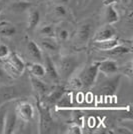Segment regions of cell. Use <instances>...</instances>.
Here are the masks:
<instances>
[{
    "label": "cell",
    "mask_w": 133,
    "mask_h": 134,
    "mask_svg": "<svg viewBox=\"0 0 133 134\" xmlns=\"http://www.w3.org/2000/svg\"><path fill=\"white\" fill-rule=\"evenodd\" d=\"M36 106L39 113V133H51L54 127V121L51 116L49 106L40 101V99H37L36 101Z\"/></svg>",
    "instance_id": "obj_1"
},
{
    "label": "cell",
    "mask_w": 133,
    "mask_h": 134,
    "mask_svg": "<svg viewBox=\"0 0 133 134\" xmlns=\"http://www.w3.org/2000/svg\"><path fill=\"white\" fill-rule=\"evenodd\" d=\"M79 65V60L76 56L73 55H65L62 56L56 65L57 71L59 74L60 79L69 78L75 70L77 69Z\"/></svg>",
    "instance_id": "obj_2"
},
{
    "label": "cell",
    "mask_w": 133,
    "mask_h": 134,
    "mask_svg": "<svg viewBox=\"0 0 133 134\" xmlns=\"http://www.w3.org/2000/svg\"><path fill=\"white\" fill-rule=\"evenodd\" d=\"M98 61H95L91 64L83 68L81 72L77 75L78 79L82 84V89L91 88L96 82V79L98 76Z\"/></svg>",
    "instance_id": "obj_3"
},
{
    "label": "cell",
    "mask_w": 133,
    "mask_h": 134,
    "mask_svg": "<svg viewBox=\"0 0 133 134\" xmlns=\"http://www.w3.org/2000/svg\"><path fill=\"white\" fill-rule=\"evenodd\" d=\"M108 78L105 79L102 83L99 85L98 90L100 93L104 95H109V96H113L118 90V87L120 85V81H121L122 75H111V76H107Z\"/></svg>",
    "instance_id": "obj_4"
},
{
    "label": "cell",
    "mask_w": 133,
    "mask_h": 134,
    "mask_svg": "<svg viewBox=\"0 0 133 134\" xmlns=\"http://www.w3.org/2000/svg\"><path fill=\"white\" fill-rule=\"evenodd\" d=\"M93 35V24L91 22H83L79 25L75 33V43L79 46L87 44Z\"/></svg>",
    "instance_id": "obj_5"
},
{
    "label": "cell",
    "mask_w": 133,
    "mask_h": 134,
    "mask_svg": "<svg viewBox=\"0 0 133 134\" xmlns=\"http://www.w3.org/2000/svg\"><path fill=\"white\" fill-rule=\"evenodd\" d=\"M17 117L23 121H30L34 117V106L27 101H21L15 108Z\"/></svg>",
    "instance_id": "obj_6"
},
{
    "label": "cell",
    "mask_w": 133,
    "mask_h": 134,
    "mask_svg": "<svg viewBox=\"0 0 133 134\" xmlns=\"http://www.w3.org/2000/svg\"><path fill=\"white\" fill-rule=\"evenodd\" d=\"M29 80H30V83H31V86H32L33 90L36 92V94L38 96V98H44L45 96L49 93V86L45 83L44 81H42L40 78L35 77V76L30 74Z\"/></svg>",
    "instance_id": "obj_7"
},
{
    "label": "cell",
    "mask_w": 133,
    "mask_h": 134,
    "mask_svg": "<svg viewBox=\"0 0 133 134\" xmlns=\"http://www.w3.org/2000/svg\"><path fill=\"white\" fill-rule=\"evenodd\" d=\"M118 64L113 59H105L102 61H98V71L103 73L105 76L114 75L118 72Z\"/></svg>",
    "instance_id": "obj_8"
},
{
    "label": "cell",
    "mask_w": 133,
    "mask_h": 134,
    "mask_svg": "<svg viewBox=\"0 0 133 134\" xmlns=\"http://www.w3.org/2000/svg\"><path fill=\"white\" fill-rule=\"evenodd\" d=\"M116 31L110 24H106L105 26L100 28L92 35V41H103V40L111 39L115 37Z\"/></svg>",
    "instance_id": "obj_9"
},
{
    "label": "cell",
    "mask_w": 133,
    "mask_h": 134,
    "mask_svg": "<svg viewBox=\"0 0 133 134\" xmlns=\"http://www.w3.org/2000/svg\"><path fill=\"white\" fill-rule=\"evenodd\" d=\"M66 91L65 89V87L63 86V85H56L53 87V89L50 90L49 93L45 96V103L47 106H49V105H55L56 102L59 100L61 98V96L64 94V92Z\"/></svg>",
    "instance_id": "obj_10"
},
{
    "label": "cell",
    "mask_w": 133,
    "mask_h": 134,
    "mask_svg": "<svg viewBox=\"0 0 133 134\" xmlns=\"http://www.w3.org/2000/svg\"><path fill=\"white\" fill-rule=\"evenodd\" d=\"M38 45L42 50H45L50 53H56L59 51V48H60L59 41L55 37H41Z\"/></svg>",
    "instance_id": "obj_11"
},
{
    "label": "cell",
    "mask_w": 133,
    "mask_h": 134,
    "mask_svg": "<svg viewBox=\"0 0 133 134\" xmlns=\"http://www.w3.org/2000/svg\"><path fill=\"white\" fill-rule=\"evenodd\" d=\"M17 120H18V117H17V114L15 111L9 110V111L6 112L5 122H4V131H3V133L5 134L13 133L15 131V129H16Z\"/></svg>",
    "instance_id": "obj_12"
},
{
    "label": "cell",
    "mask_w": 133,
    "mask_h": 134,
    "mask_svg": "<svg viewBox=\"0 0 133 134\" xmlns=\"http://www.w3.org/2000/svg\"><path fill=\"white\" fill-rule=\"evenodd\" d=\"M44 68H45V75H47L53 82H58L60 80L59 74L57 71L56 65L54 64V62L51 60L48 55L45 56L44 59Z\"/></svg>",
    "instance_id": "obj_13"
},
{
    "label": "cell",
    "mask_w": 133,
    "mask_h": 134,
    "mask_svg": "<svg viewBox=\"0 0 133 134\" xmlns=\"http://www.w3.org/2000/svg\"><path fill=\"white\" fill-rule=\"evenodd\" d=\"M26 49H27L28 54L32 57V59L35 60V62H41L43 61V53H42V49L40 48L35 41L29 40L26 45Z\"/></svg>",
    "instance_id": "obj_14"
},
{
    "label": "cell",
    "mask_w": 133,
    "mask_h": 134,
    "mask_svg": "<svg viewBox=\"0 0 133 134\" xmlns=\"http://www.w3.org/2000/svg\"><path fill=\"white\" fill-rule=\"evenodd\" d=\"M70 36H71V31L67 23H60L58 26L55 27V38L59 42H65L70 38Z\"/></svg>",
    "instance_id": "obj_15"
},
{
    "label": "cell",
    "mask_w": 133,
    "mask_h": 134,
    "mask_svg": "<svg viewBox=\"0 0 133 134\" xmlns=\"http://www.w3.org/2000/svg\"><path fill=\"white\" fill-rule=\"evenodd\" d=\"M6 61L8 62L12 67H14L20 74H22L24 72L25 67H26L25 66V63H24L22 58L18 55L17 53H15V52L10 53L9 56H8V58L6 59Z\"/></svg>",
    "instance_id": "obj_16"
},
{
    "label": "cell",
    "mask_w": 133,
    "mask_h": 134,
    "mask_svg": "<svg viewBox=\"0 0 133 134\" xmlns=\"http://www.w3.org/2000/svg\"><path fill=\"white\" fill-rule=\"evenodd\" d=\"M120 44V41L117 38H111V39L103 40V41H93V47L96 50L100 51H107L115 47L116 45Z\"/></svg>",
    "instance_id": "obj_17"
},
{
    "label": "cell",
    "mask_w": 133,
    "mask_h": 134,
    "mask_svg": "<svg viewBox=\"0 0 133 134\" xmlns=\"http://www.w3.org/2000/svg\"><path fill=\"white\" fill-rule=\"evenodd\" d=\"M39 22H40V12H39L38 9L31 7L28 10V29L29 30H34L39 25Z\"/></svg>",
    "instance_id": "obj_18"
},
{
    "label": "cell",
    "mask_w": 133,
    "mask_h": 134,
    "mask_svg": "<svg viewBox=\"0 0 133 134\" xmlns=\"http://www.w3.org/2000/svg\"><path fill=\"white\" fill-rule=\"evenodd\" d=\"M104 20L106 24H114L119 20V14L116 11L113 5H106V9L104 12Z\"/></svg>",
    "instance_id": "obj_19"
},
{
    "label": "cell",
    "mask_w": 133,
    "mask_h": 134,
    "mask_svg": "<svg viewBox=\"0 0 133 134\" xmlns=\"http://www.w3.org/2000/svg\"><path fill=\"white\" fill-rule=\"evenodd\" d=\"M32 7V4L30 1H26V0H18V1H14L10 5V9L12 12L14 13H24V12L28 11L30 8Z\"/></svg>",
    "instance_id": "obj_20"
},
{
    "label": "cell",
    "mask_w": 133,
    "mask_h": 134,
    "mask_svg": "<svg viewBox=\"0 0 133 134\" xmlns=\"http://www.w3.org/2000/svg\"><path fill=\"white\" fill-rule=\"evenodd\" d=\"M106 52V54L108 56H113V57H117V56H122V55H125V54H128L131 52V48L130 47H127L125 45H122V44H118L116 45L115 47L111 48L109 50L104 51Z\"/></svg>",
    "instance_id": "obj_21"
},
{
    "label": "cell",
    "mask_w": 133,
    "mask_h": 134,
    "mask_svg": "<svg viewBox=\"0 0 133 134\" xmlns=\"http://www.w3.org/2000/svg\"><path fill=\"white\" fill-rule=\"evenodd\" d=\"M38 27V32L42 37H55V25L46 23Z\"/></svg>",
    "instance_id": "obj_22"
},
{
    "label": "cell",
    "mask_w": 133,
    "mask_h": 134,
    "mask_svg": "<svg viewBox=\"0 0 133 134\" xmlns=\"http://www.w3.org/2000/svg\"><path fill=\"white\" fill-rule=\"evenodd\" d=\"M29 72H30L31 75H33L35 77L42 78V77L45 76L44 65H42L39 62H34V63L29 65Z\"/></svg>",
    "instance_id": "obj_23"
},
{
    "label": "cell",
    "mask_w": 133,
    "mask_h": 134,
    "mask_svg": "<svg viewBox=\"0 0 133 134\" xmlns=\"http://www.w3.org/2000/svg\"><path fill=\"white\" fill-rule=\"evenodd\" d=\"M16 33V28L14 25H12L10 23L2 21L0 24V35L4 36V37H11Z\"/></svg>",
    "instance_id": "obj_24"
},
{
    "label": "cell",
    "mask_w": 133,
    "mask_h": 134,
    "mask_svg": "<svg viewBox=\"0 0 133 134\" xmlns=\"http://www.w3.org/2000/svg\"><path fill=\"white\" fill-rule=\"evenodd\" d=\"M52 13L53 15L59 19H67L68 17L70 16V12L67 9V7H65L64 5H55L52 9Z\"/></svg>",
    "instance_id": "obj_25"
},
{
    "label": "cell",
    "mask_w": 133,
    "mask_h": 134,
    "mask_svg": "<svg viewBox=\"0 0 133 134\" xmlns=\"http://www.w3.org/2000/svg\"><path fill=\"white\" fill-rule=\"evenodd\" d=\"M55 105L59 108H69L72 106V96L67 91L64 92V94L61 96V98L56 102Z\"/></svg>",
    "instance_id": "obj_26"
},
{
    "label": "cell",
    "mask_w": 133,
    "mask_h": 134,
    "mask_svg": "<svg viewBox=\"0 0 133 134\" xmlns=\"http://www.w3.org/2000/svg\"><path fill=\"white\" fill-rule=\"evenodd\" d=\"M122 74L125 75L129 80H132L133 78V69H132V62L126 63L124 67L122 68Z\"/></svg>",
    "instance_id": "obj_27"
},
{
    "label": "cell",
    "mask_w": 133,
    "mask_h": 134,
    "mask_svg": "<svg viewBox=\"0 0 133 134\" xmlns=\"http://www.w3.org/2000/svg\"><path fill=\"white\" fill-rule=\"evenodd\" d=\"M7 109L5 106L0 107V134L3 133L4 131V122H5V115Z\"/></svg>",
    "instance_id": "obj_28"
},
{
    "label": "cell",
    "mask_w": 133,
    "mask_h": 134,
    "mask_svg": "<svg viewBox=\"0 0 133 134\" xmlns=\"http://www.w3.org/2000/svg\"><path fill=\"white\" fill-rule=\"evenodd\" d=\"M10 54V50L8 48V46L5 44H0V59L1 60H6L8 58V56Z\"/></svg>",
    "instance_id": "obj_29"
},
{
    "label": "cell",
    "mask_w": 133,
    "mask_h": 134,
    "mask_svg": "<svg viewBox=\"0 0 133 134\" xmlns=\"http://www.w3.org/2000/svg\"><path fill=\"white\" fill-rule=\"evenodd\" d=\"M69 83H70V86H71L72 88H74V89H77V90L82 89V84H81V82H80V80L78 79L77 76L70 79Z\"/></svg>",
    "instance_id": "obj_30"
},
{
    "label": "cell",
    "mask_w": 133,
    "mask_h": 134,
    "mask_svg": "<svg viewBox=\"0 0 133 134\" xmlns=\"http://www.w3.org/2000/svg\"><path fill=\"white\" fill-rule=\"evenodd\" d=\"M68 133L70 134H81L82 133V130L80 128V126L77 124H73L71 125L69 129H68Z\"/></svg>",
    "instance_id": "obj_31"
},
{
    "label": "cell",
    "mask_w": 133,
    "mask_h": 134,
    "mask_svg": "<svg viewBox=\"0 0 133 134\" xmlns=\"http://www.w3.org/2000/svg\"><path fill=\"white\" fill-rule=\"evenodd\" d=\"M115 132L118 134H132V131H130L129 129L125 127H117Z\"/></svg>",
    "instance_id": "obj_32"
},
{
    "label": "cell",
    "mask_w": 133,
    "mask_h": 134,
    "mask_svg": "<svg viewBox=\"0 0 133 134\" xmlns=\"http://www.w3.org/2000/svg\"><path fill=\"white\" fill-rule=\"evenodd\" d=\"M118 2H120V0H103V5H114Z\"/></svg>",
    "instance_id": "obj_33"
},
{
    "label": "cell",
    "mask_w": 133,
    "mask_h": 134,
    "mask_svg": "<svg viewBox=\"0 0 133 134\" xmlns=\"http://www.w3.org/2000/svg\"><path fill=\"white\" fill-rule=\"evenodd\" d=\"M5 75H6V73H5V71H4V68L0 65V80L4 78Z\"/></svg>",
    "instance_id": "obj_34"
},
{
    "label": "cell",
    "mask_w": 133,
    "mask_h": 134,
    "mask_svg": "<svg viewBox=\"0 0 133 134\" xmlns=\"http://www.w3.org/2000/svg\"><path fill=\"white\" fill-rule=\"evenodd\" d=\"M120 2H122L123 4H129V2H130V0H120Z\"/></svg>",
    "instance_id": "obj_35"
},
{
    "label": "cell",
    "mask_w": 133,
    "mask_h": 134,
    "mask_svg": "<svg viewBox=\"0 0 133 134\" xmlns=\"http://www.w3.org/2000/svg\"><path fill=\"white\" fill-rule=\"evenodd\" d=\"M1 12H2V7H0V14H1Z\"/></svg>",
    "instance_id": "obj_36"
},
{
    "label": "cell",
    "mask_w": 133,
    "mask_h": 134,
    "mask_svg": "<svg viewBox=\"0 0 133 134\" xmlns=\"http://www.w3.org/2000/svg\"><path fill=\"white\" fill-rule=\"evenodd\" d=\"M1 23H2V22H0V24H1Z\"/></svg>",
    "instance_id": "obj_37"
}]
</instances>
